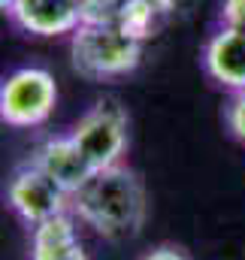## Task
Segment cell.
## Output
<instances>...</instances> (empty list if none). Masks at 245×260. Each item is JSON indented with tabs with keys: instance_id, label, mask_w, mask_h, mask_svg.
Segmentation results:
<instances>
[{
	"instance_id": "cell-1",
	"label": "cell",
	"mask_w": 245,
	"mask_h": 260,
	"mask_svg": "<svg viewBox=\"0 0 245 260\" xmlns=\"http://www.w3.org/2000/svg\"><path fill=\"white\" fill-rule=\"evenodd\" d=\"M142 179L124 164L94 170L82 188L70 197V212L106 239H130L145 224Z\"/></svg>"
},
{
	"instance_id": "cell-2",
	"label": "cell",
	"mask_w": 245,
	"mask_h": 260,
	"mask_svg": "<svg viewBox=\"0 0 245 260\" xmlns=\"http://www.w3.org/2000/svg\"><path fill=\"white\" fill-rule=\"evenodd\" d=\"M70 55L73 67L88 79H118L139 67L142 43L115 18H88L70 34Z\"/></svg>"
},
{
	"instance_id": "cell-3",
	"label": "cell",
	"mask_w": 245,
	"mask_h": 260,
	"mask_svg": "<svg viewBox=\"0 0 245 260\" xmlns=\"http://www.w3.org/2000/svg\"><path fill=\"white\" fill-rule=\"evenodd\" d=\"M70 197L73 194L61 182L52 179L30 157L21 160L6 179V206L27 227H37L49 218H58L64 212H70Z\"/></svg>"
},
{
	"instance_id": "cell-4",
	"label": "cell",
	"mask_w": 245,
	"mask_h": 260,
	"mask_svg": "<svg viewBox=\"0 0 245 260\" xmlns=\"http://www.w3.org/2000/svg\"><path fill=\"white\" fill-rule=\"evenodd\" d=\"M58 103L55 76L43 67H18L0 82V118L9 127H40Z\"/></svg>"
},
{
	"instance_id": "cell-5",
	"label": "cell",
	"mask_w": 245,
	"mask_h": 260,
	"mask_svg": "<svg viewBox=\"0 0 245 260\" xmlns=\"http://www.w3.org/2000/svg\"><path fill=\"white\" fill-rule=\"evenodd\" d=\"M127 130H130V121L124 106H118L115 100H97L73 124L70 136L94 170H106L121 164L127 151Z\"/></svg>"
},
{
	"instance_id": "cell-6",
	"label": "cell",
	"mask_w": 245,
	"mask_h": 260,
	"mask_svg": "<svg viewBox=\"0 0 245 260\" xmlns=\"http://www.w3.org/2000/svg\"><path fill=\"white\" fill-rule=\"evenodd\" d=\"M6 15L24 34L67 37L88 21L91 9H88V0H15Z\"/></svg>"
},
{
	"instance_id": "cell-7",
	"label": "cell",
	"mask_w": 245,
	"mask_h": 260,
	"mask_svg": "<svg viewBox=\"0 0 245 260\" xmlns=\"http://www.w3.org/2000/svg\"><path fill=\"white\" fill-rule=\"evenodd\" d=\"M203 70L230 94L245 91V27L218 24L203 46Z\"/></svg>"
},
{
	"instance_id": "cell-8",
	"label": "cell",
	"mask_w": 245,
	"mask_h": 260,
	"mask_svg": "<svg viewBox=\"0 0 245 260\" xmlns=\"http://www.w3.org/2000/svg\"><path fill=\"white\" fill-rule=\"evenodd\" d=\"M30 160H37L52 179H58L70 194L76 188H82L88 182V176L94 173V167L85 160L82 148L73 142L70 133H55V136L40 139L34 154H30Z\"/></svg>"
},
{
	"instance_id": "cell-9",
	"label": "cell",
	"mask_w": 245,
	"mask_h": 260,
	"mask_svg": "<svg viewBox=\"0 0 245 260\" xmlns=\"http://www.w3.org/2000/svg\"><path fill=\"white\" fill-rule=\"evenodd\" d=\"M30 260H88L73 212L30 227Z\"/></svg>"
},
{
	"instance_id": "cell-10",
	"label": "cell",
	"mask_w": 245,
	"mask_h": 260,
	"mask_svg": "<svg viewBox=\"0 0 245 260\" xmlns=\"http://www.w3.org/2000/svg\"><path fill=\"white\" fill-rule=\"evenodd\" d=\"M224 121H227V130L245 142V91H236V94H230V100H227V106H224Z\"/></svg>"
},
{
	"instance_id": "cell-11",
	"label": "cell",
	"mask_w": 245,
	"mask_h": 260,
	"mask_svg": "<svg viewBox=\"0 0 245 260\" xmlns=\"http://www.w3.org/2000/svg\"><path fill=\"white\" fill-rule=\"evenodd\" d=\"M221 24L245 27V0H224L221 3Z\"/></svg>"
},
{
	"instance_id": "cell-12",
	"label": "cell",
	"mask_w": 245,
	"mask_h": 260,
	"mask_svg": "<svg viewBox=\"0 0 245 260\" xmlns=\"http://www.w3.org/2000/svg\"><path fill=\"white\" fill-rule=\"evenodd\" d=\"M139 260H188L179 248H170V245H161V248H151L148 254H142Z\"/></svg>"
},
{
	"instance_id": "cell-13",
	"label": "cell",
	"mask_w": 245,
	"mask_h": 260,
	"mask_svg": "<svg viewBox=\"0 0 245 260\" xmlns=\"http://www.w3.org/2000/svg\"><path fill=\"white\" fill-rule=\"evenodd\" d=\"M12 3H15V0H0V12H9V9H12Z\"/></svg>"
}]
</instances>
